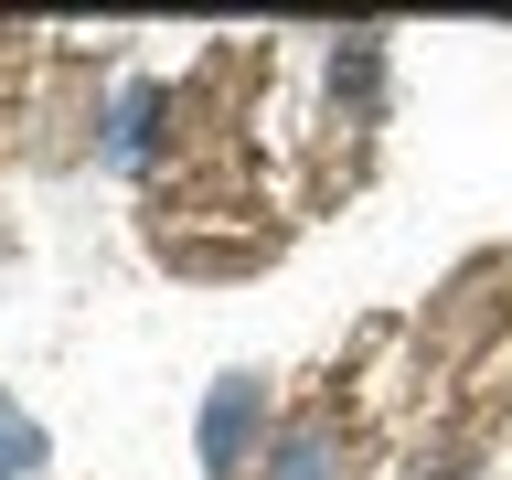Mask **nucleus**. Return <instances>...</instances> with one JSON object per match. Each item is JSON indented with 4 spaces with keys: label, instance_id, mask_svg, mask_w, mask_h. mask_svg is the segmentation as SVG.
Returning <instances> with one entry per match:
<instances>
[{
    "label": "nucleus",
    "instance_id": "f257e3e1",
    "mask_svg": "<svg viewBox=\"0 0 512 480\" xmlns=\"http://www.w3.org/2000/svg\"><path fill=\"white\" fill-rule=\"evenodd\" d=\"M246 416H267V406H256V384L235 374V384L214 395V416H203V459H214V470H235V448H246Z\"/></svg>",
    "mask_w": 512,
    "mask_h": 480
},
{
    "label": "nucleus",
    "instance_id": "f03ea898",
    "mask_svg": "<svg viewBox=\"0 0 512 480\" xmlns=\"http://www.w3.org/2000/svg\"><path fill=\"white\" fill-rule=\"evenodd\" d=\"M32 470H43V427L0 406V480H32Z\"/></svg>",
    "mask_w": 512,
    "mask_h": 480
},
{
    "label": "nucleus",
    "instance_id": "7ed1b4c3",
    "mask_svg": "<svg viewBox=\"0 0 512 480\" xmlns=\"http://www.w3.org/2000/svg\"><path fill=\"white\" fill-rule=\"evenodd\" d=\"M278 480H331V448H320V438H299V448L278 459Z\"/></svg>",
    "mask_w": 512,
    "mask_h": 480
}]
</instances>
